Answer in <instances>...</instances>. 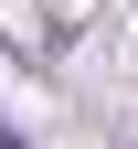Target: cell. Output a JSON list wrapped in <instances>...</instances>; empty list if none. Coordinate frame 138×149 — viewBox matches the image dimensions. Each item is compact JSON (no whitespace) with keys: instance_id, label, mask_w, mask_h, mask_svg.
<instances>
[{"instance_id":"1","label":"cell","mask_w":138,"mask_h":149,"mask_svg":"<svg viewBox=\"0 0 138 149\" xmlns=\"http://www.w3.org/2000/svg\"><path fill=\"white\" fill-rule=\"evenodd\" d=\"M0 149H21V139H11V128H0Z\"/></svg>"}]
</instances>
